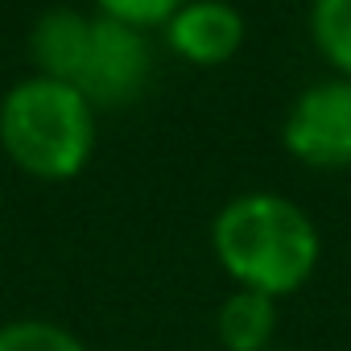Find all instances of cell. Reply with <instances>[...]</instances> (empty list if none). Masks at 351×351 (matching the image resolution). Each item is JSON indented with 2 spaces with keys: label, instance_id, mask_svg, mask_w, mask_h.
Returning <instances> with one entry per match:
<instances>
[{
  "label": "cell",
  "instance_id": "obj_1",
  "mask_svg": "<svg viewBox=\"0 0 351 351\" xmlns=\"http://www.w3.org/2000/svg\"><path fill=\"white\" fill-rule=\"evenodd\" d=\"M211 252L236 289H256L281 302L314 277L322 236L302 203L273 191H244L219 207Z\"/></svg>",
  "mask_w": 351,
  "mask_h": 351
},
{
  "label": "cell",
  "instance_id": "obj_2",
  "mask_svg": "<svg viewBox=\"0 0 351 351\" xmlns=\"http://www.w3.org/2000/svg\"><path fill=\"white\" fill-rule=\"evenodd\" d=\"M99 141L95 104L71 83L25 75L0 95V149L38 182H71L91 165Z\"/></svg>",
  "mask_w": 351,
  "mask_h": 351
},
{
  "label": "cell",
  "instance_id": "obj_3",
  "mask_svg": "<svg viewBox=\"0 0 351 351\" xmlns=\"http://www.w3.org/2000/svg\"><path fill=\"white\" fill-rule=\"evenodd\" d=\"M281 145L310 169H351V79L326 75L298 91L281 120Z\"/></svg>",
  "mask_w": 351,
  "mask_h": 351
},
{
  "label": "cell",
  "instance_id": "obj_4",
  "mask_svg": "<svg viewBox=\"0 0 351 351\" xmlns=\"http://www.w3.org/2000/svg\"><path fill=\"white\" fill-rule=\"evenodd\" d=\"M149 79H153L149 34L95 13L87 58H83L75 91H83L95 104V112H108V108H124V104L141 99Z\"/></svg>",
  "mask_w": 351,
  "mask_h": 351
},
{
  "label": "cell",
  "instance_id": "obj_5",
  "mask_svg": "<svg viewBox=\"0 0 351 351\" xmlns=\"http://www.w3.org/2000/svg\"><path fill=\"white\" fill-rule=\"evenodd\" d=\"M165 50L186 66H223L244 50V13L232 0H186L161 25Z\"/></svg>",
  "mask_w": 351,
  "mask_h": 351
},
{
  "label": "cell",
  "instance_id": "obj_6",
  "mask_svg": "<svg viewBox=\"0 0 351 351\" xmlns=\"http://www.w3.org/2000/svg\"><path fill=\"white\" fill-rule=\"evenodd\" d=\"M91 21L95 13H83V9H71V5H58V9H46L34 29H29V62H34V75H46V79H58V83H79V71H83V58H87V42H91Z\"/></svg>",
  "mask_w": 351,
  "mask_h": 351
},
{
  "label": "cell",
  "instance_id": "obj_7",
  "mask_svg": "<svg viewBox=\"0 0 351 351\" xmlns=\"http://www.w3.org/2000/svg\"><path fill=\"white\" fill-rule=\"evenodd\" d=\"M215 339L223 351H269L277 339V298L256 289H232L215 314Z\"/></svg>",
  "mask_w": 351,
  "mask_h": 351
},
{
  "label": "cell",
  "instance_id": "obj_8",
  "mask_svg": "<svg viewBox=\"0 0 351 351\" xmlns=\"http://www.w3.org/2000/svg\"><path fill=\"white\" fill-rule=\"evenodd\" d=\"M310 42L330 75L351 79V0H310Z\"/></svg>",
  "mask_w": 351,
  "mask_h": 351
},
{
  "label": "cell",
  "instance_id": "obj_9",
  "mask_svg": "<svg viewBox=\"0 0 351 351\" xmlns=\"http://www.w3.org/2000/svg\"><path fill=\"white\" fill-rule=\"evenodd\" d=\"M0 351H91L75 330L50 318H13L0 326Z\"/></svg>",
  "mask_w": 351,
  "mask_h": 351
},
{
  "label": "cell",
  "instance_id": "obj_10",
  "mask_svg": "<svg viewBox=\"0 0 351 351\" xmlns=\"http://www.w3.org/2000/svg\"><path fill=\"white\" fill-rule=\"evenodd\" d=\"M182 5L186 0H91V13L149 34V29H161Z\"/></svg>",
  "mask_w": 351,
  "mask_h": 351
},
{
  "label": "cell",
  "instance_id": "obj_11",
  "mask_svg": "<svg viewBox=\"0 0 351 351\" xmlns=\"http://www.w3.org/2000/svg\"><path fill=\"white\" fill-rule=\"evenodd\" d=\"M269 351H289V347H277V343H273V347H269Z\"/></svg>",
  "mask_w": 351,
  "mask_h": 351
}]
</instances>
